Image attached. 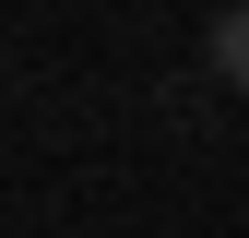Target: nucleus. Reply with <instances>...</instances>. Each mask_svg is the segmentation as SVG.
<instances>
[{
	"instance_id": "1",
	"label": "nucleus",
	"mask_w": 249,
	"mask_h": 238,
	"mask_svg": "<svg viewBox=\"0 0 249 238\" xmlns=\"http://www.w3.org/2000/svg\"><path fill=\"white\" fill-rule=\"evenodd\" d=\"M213 72L249 96V0H237V12H213Z\"/></svg>"
}]
</instances>
